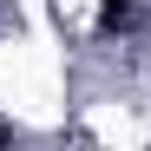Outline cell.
Listing matches in <instances>:
<instances>
[{"label": "cell", "mask_w": 151, "mask_h": 151, "mask_svg": "<svg viewBox=\"0 0 151 151\" xmlns=\"http://www.w3.org/2000/svg\"><path fill=\"white\" fill-rule=\"evenodd\" d=\"M138 20H145L138 0H99V20H92V27H99V40H112V33H132Z\"/></svg>", "instance_id": "obj_1"}]
</instances>
